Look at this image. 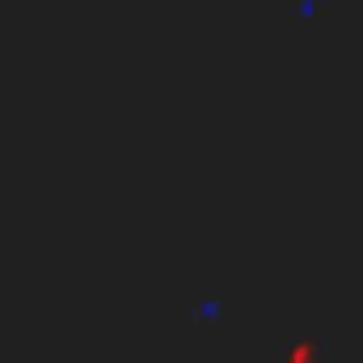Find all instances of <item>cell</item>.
<instances>
[{
    "label": "cell",
    "mask_w": 363,
    "mask_h": 363,
    "mask_svg": "<svg viewBox=\"0 0 363 363\" xmlns=\"http://www.w3.org/2000/svg\"><path fill=\"white\" fill-rule=\"evenodd\" d=\"M284 363H312V346H289V352H284Z\"/></svg>",
    "instance_id": "cell-3"
},
{
    "label": "cell",
    "mask_w": 363,
    "mask_h": 363,
    "mask_svg": "<svg viewBox=\"0 0 363 363\" xmlns=\"http://www.w3.org/2000/svg\"><path fill=\"white\" fill-rule=\"evenodd\" d=\"M284 17L295 23V34L301 40H323L329 34V23H335V11H329V0H284Z\"/></svg>",
    "instance_id": "cell-2"
},
{
    "label": "cell",
    "mask_w": 363,
    "mask_h": 363,
    "mask_svg": "<svg viewBox=\"0 0 363 363\" xmlns=\"http://www.w3.org/2000/svg\"><path fill=\"white\" fill-rule=\"evenodd\" d=\"M176 323H182V329H210V335H221V329L233 323V295H227L221 284H199V289L187 295V306H182Z\"/></svg>",
    "instance_id": "cell-1"
}]
</instances>
